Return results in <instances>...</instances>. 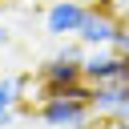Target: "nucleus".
Listing matches in <instances>:
<instances>
[{"label": "nucleus", "instance_id": "1", "mask_svg": "<svg viewBox=\"0 0 129 129\" xmlns=\"http://www.w3.org/2000/svg\"><path fill=\"white\" fill-rule=\"evenodd\" d=\"M40 125H52V129H93V109H89V85L77 81L69 89H52V93H40Z\"/></svg>", "mask_w": 129, "mask_h": 129}, {"label": "nucleus", "instance_id": "2", "mask_svg": "<svg viewBox=\"0 0 129 129\" xmlns=\"http://www.w3.org/2000/svg\"><path fill=\"white\" fill-rule=\"evenodd\" d=\"M85 8L81 0H52L44 8V32L48 36H77L81 20H85Z\"/></svg>", "mask_w": 129, "mask_h": 129}, {"label": "nucleus", "instance_id": "3", "mask_svg": "<svg viewBox=\"0 0 129 129\" xmlns=\"http://www.w3.org/2000/svg\"><path fill=\"white\" fill-rule=\"evenodd\" d=\"M117 64H121V52H113V48H89L85 60H81V81L85 85L117 81Z\"/></svg>", "mask_w": 129, "mask_h": 129}, {"label": "nucleus", "instance_id": "4", "mask_svg": "<svg viewBox=\"0 0 129 129\" xmlns=\"http://www.w3.org/2000/svg\"><path fill=\"white\" fill-rule=\"evenodd\" d=\"M36 81H40L44 93H52V89H69V85L81 81V64H77V60H64V56H48V60L40 64Z\"/></svg>", "mask_w": 129, "mask_h": 129}, {"label": "nucleus", "instance_id": "5", "mask_svg": "<svg viewBox=\"0 0 129 129\" xmlns=\"http://www.w3.org/2000/svg\"><path fill=\"white\" fill-rule=\"evenodd\" d=\"M16 113H20L16 109V85H12V77H0V129H8Z\"/></svg>", "mask_w": 129, "mask_h": 129}, {"label": "nucleus", "instance_id": "6", "mask_svg": "<svg viewBox=\"0 0 129 129\" xmlns=\"http://www.w3.org/2000/svg\"><path fill=\"white\" fill-rule=\"evenodd\" d=\"M109 48H113V52H121V56L129 52V20H125V16H121V28H117V36H113V44H109Z\"/></svg>", "mask_w": 129, "mask_h": 129}, {"label": "nucleus", "instance_id": "7", "mask_svg": "<svg viewBox=\"0 0 129 129\" xmlns=\"http://www.w3.org/2000/svg\"><path fill=\"white\" fill-rule=\"evenodd\" d=\"M0 44H8V32H4V28H0Z\"/></svg>", "mask_w": 129, "mask_h": 129}, {"label": "nucleus", "instance_id": "8", "mask_svg": "<svg viewBox=\"0 0 129 129\" xmlns=\"http://www.w3.org/2000/svg\"><path fill=\"white\" fill-rule=\"evenodd\" d=\"M40 129H52V125H40Z\"/></svg>", "mask_w": 129, "mask_h": 129}]
</instances>
